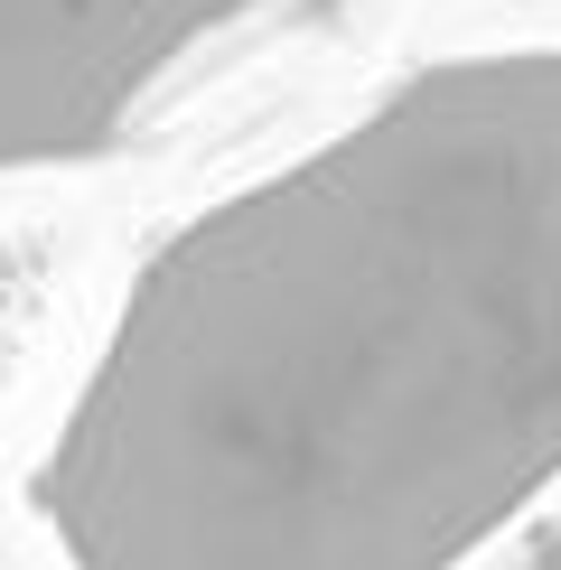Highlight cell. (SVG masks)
<instances>
[{"instance_id":"obj_1","label":"cell","mask_w":561,"mask_h":570,"mask_svg":"<svg viewBox=\"0 0 561 570\" xmlns=\"http://www.w3.org/2000/svg\"><path fill=\"white\" fill-rule=\"evenodd\" d=\"M561 495V38L393 76L131 263L19 505L57 570H468Z\"/></svg>"},{"instance_id":"obj_2","label":"cell","mask_w":561,"mask_h":570,"mask_svg":"<svg viewBox=\"0 0 561 570\" xmlns=\"http://www.w3.org/2000/svg\"><path fill=\"white\" fill-rule=\"evenodd\" d=\"M346 0H0V178L122 150L206 47Z\"/></svg>"}]
</instances>
